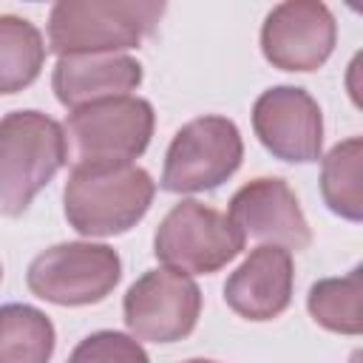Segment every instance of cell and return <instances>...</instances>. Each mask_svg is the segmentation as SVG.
<instances>
[{
    "mask_svg": "<svg viewBox=\"0 0 363 363\" xmlns=\"http://www.w3.org/2000/svg\"><path fill=\"white\" fill-rule=\"evenodd\" d=\"M258 142L281 162L309 164L323 150V113L318 99L298 85H272L252 105Z\"/></svg>",
    "mask_w": 363,
    "mask_h": 363,
    "instance_id": "cell-11",
    "label": "cell"
},
{
    "mask_svg": "<svg viewBox=\"0 0 363 363\" xmlns=\"http://www.w3.org/2000/svg\"><path fill=\"white\" fill-rule=\"evenodd\" d=\"M162 0H60L48 11V51L122 54L139 48L164 14Z\"/></svg>",
    "mask_w": 363,
    "mask_h": 363,
    "instance_id": "cell-2",
    "label": "cell"
},
{
    "mask_svg": "<svg viewBox=\"0 0 363 363\" xmlns=\"http://www.w3.org/2000/svg\"><path fill=\"white\" fill-rule=\"evenodd\" d=\"M142 77V62L130 54H71L57 60L51 88L62 108L77 111L91 102L130 96Z\"/></svg>",
    "mask_w": 363,
    "mask_h": 363,
    "instance_id": "cell-13",
    "label": "cell"
},
{
    "mask_svg": "<svg viewBox=\"0 0 363 363\" xmlns=\"http://www.w3.org/2000/svg\"><path fill=\"white\" fill-rule=\"evenodd\" d=\"M65 363H150L145 346L116 329H99L85 335Z\"/></svg>",
    "mask_w": 363,
    "mask_h": 363,
    "instance_id": "cell-18",
    "label": "cell"
},
{
    "mask_svg": "<svg viewBox=\"0 0 363 363\" xmlns=\"http://www.w3.org/2000/svg\"><path fill=\"white\" fill-rule=\"evenodd\" d=\"M244 159V139L233 119L207 113L184 122L164 153L159 187L167 193H207L221 187Z\"/></svg>",
    "mask_w": 363,
    "mask_h": 363,
    "instance_id": "cell-5",
    "label": "cell"
},
{
    "mask_svg": "<svg viewBox=\"0 0 363 363\" xmlns=\"http://www.w3.org/2000/svg\"><path fill=\"white\" fill-rule=\"evenodd\" d=\"M156 182L133 162L74 164L62 187L68 227L85 238H111L136 227L150 210Z\"/></svg>",
    "mask_w": 363,
    "mask_h": 363,
    "instance_id": "cell-1",
    "label": "cell"
},
{
    "mask_svg": "<svg viewBox=\"0 0 363 363\" xmlns=\"http://www.w3.org/2000/svg\"><path fill=\"white\" fill-rule=\"evenodd\" d=\"M238 235L247 241L284 247L289 252L312 244V227L301 210L295 190L278 176H261L241 184L224 213Z\"/></svg>",
    "mask_w": 363,
    "mask_h": 363,
    "instance_id": "cell-10",
    "label": "cell"
},
{
    "mask_svg": "<svg viewBox=\"0 0 363 363\" xmlns=\"http://www.w3.org/2000/svg\"><path fill=\"white\" fill-rule=\"evenodd\" d=\"M360 164H363V139L349 136L337 142L320 159V196L323 204L346 218L363 221V193H360Z\"/></svg>",
    "mask_w": 363,
    "mask_h": 363,
    "instance_id": "cell-16",
    "label": "cell"
},
{
    "mask_svg": "<svg viewBox=\"0 0 363 363\" xmlns=\"http://www.w3.org/2000/svg\"><path fill=\"white\" fill-rule=\"evenodd\" d=\"M184 363H216V360H204V357H190V360H184Z\"/></svg>",
    "mask_w": 363,
    "mask_h": 363,
    "instance_id": "cell-19",
    "label": "cell"
},
{
    "mask_svg": "<svg viewBox=\"0 0 363 363\" xmlns=\"http://www.w3.org/2000/svg\"><path fill=\"white\" fill-rule=\"evenodd\" d=\"M295 264L284 247L261 244L230 272L224 284V303L244 320L264 323L284 315L292 303Z\"/></svg>",
    "mask_w": 363,
    "mask_h": 363,
    "instance_id": "cell-12",
    "label": "cell"
},
{
    "mask_svg": "<svg viewBox=\"0 0 363 363\" xmlns=\"http://www.w3.org/2000/svg\"><path fill=\"white\" fill-rule=\"evenodd\" d=\"M122 278V258L108 244L62 241L37 252L26 269L31 295L57 306H91L105 301Z\"/></svg>",
    "mask_w": 363,
    "mask_h": 363,
    "instance_id": "cell-6",
    "label": "cell"
},
{
    "mask_svg": "<svg viewBox=\"0 0 363 363\" xmlns=\"http://www.w3.org/2000/svg\"><path fill=\"white\" fill-rule=\"evenodd\" d=\"M0 281H3V264H0Z\"/></svg>",
    "mask_w": 363,
    "mask_h": 363,
    "instance_id": "cell-20",
    "label": "cell"
},
{
    "mask_svg": "<svg viewBox=\"0 0 363 363\" xmlns=\"http://www.w3.org/2000/svg\"><path fill=\"white\" fill-rule=\"evenodd\" d=\"M153 105L130 94L71 111L62 133L71 164H94L139 159L153 139Z\"/></svg>",
    "mask_w": 363,
    "mask_h": 363,
    "instance_id": "cell-4",
    "label": "cell"
},
{
    "mask_svg": "<svg viewBox=\"0 0 363 363\" xmlns=\"http://www.w3.org/2000/svg\"><path fill=\"white\" fill-rule=\"evenodd\" d=\"M244 250V238L224 213L196 199L167 210L153 233V255L184 275H213Z\"/></svg>",
    "mask_w": 363,
    "mask_h": 363,
    "instance_id": "cell-7",
    "label": "cell"
},
{
    "mask_svg": "<svg viewBox=\"0 0 363 363\" xmlns=\"http://www.w3.org/2000/svg\"><path fill=\"white\" fill-rule=\"evenodd\" d=\"M45 54V40L31 20L0 14V96L28 88L40 77Z\"/></svg>",
    "mask_w": 363,
    "mask_h": 363,
    "instance_id": "cell-14",
    "label": "cell"
},
{
    "mask_svg": "<svg viewBox=\"0 0 363 363\" xmlns=\"http://www.w3.org/2000/svg\"><path fill=\"white\" fill-rule=\"evenodd\" d=\"M360 298H363V269L354 267L340 278H320L309 286L306 309L318 326L337 335H360Z\"/></svg>",
    "mask_w": 363,
    "mask_h": 363,
    "instance_id": "cell-17",
    "label": "cell"
},
{
    "mask_svg": "<svg viewBox=\"0 0 363 363\" xmlns=\"http://www.w3.org/2000/svg\"><path fill=\"white\" fill-rule=\"evenodd\" d=\"M57 346L51 318L31 303L0 306V363H48Z\"/></svg>",
    "mask_w": 363,
    "mask_h": 363,
    "instance_id": "cell-15",
    "label": "cell"
},
{
    "mask_svg": "<svg viewBox=\"0 0 363 363\" xmlns=\"http://www.w3.org/2000/svg\"><path fill=\"white\" fill-rule=\"evenodd\" d=\"M68 162L65 133L43 111H11L0 119V216H23L37 193Z\"/></svg>",
    "mask_w": 363,
    "mask_h": 363,
    "instance_id": "cell-3",
    "label": "cell"
},
{
    "mask_svg": "<svg viewBox=\"0 0 363 363\" xmlns=\"http://www.w3.org/2000/svg\"><path fill=\"white\" fill-rule=\"evenodd\" d=\"M337 23L320 0H286L272 6L261 26V54L272 68L309 74L335 51Z\"/></svg>",
    "mask_w": 363,
    "mask_h": 363,
    "instance_id": "cell-9",
    "label": "cell"
},
{
    "mask_svg": "<svg viewBox=\"0 0 363 363\" xmlns=\"http://www.w3.org/2000/svg\"><path fill=\"white\" fill-rule=\"evenodd\" d=\"M122 315L130 337L139 343H176L184 340L201 315L199 284L176 269H147L136 278L122 301Z\"/></svg>",
    "mask_w": 363,
    "mask_h": 363,
    "instance_id": "cell-8",
    "label": "cell"
}]
</instances>
